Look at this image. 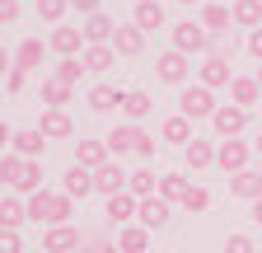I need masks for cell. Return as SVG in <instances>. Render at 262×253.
<instances>
[{"instance_id":"obj_1","label":"cell","mask_w":262,"mask_h":253,"mask_svg":"<svg viewBox=\"0 0 262 253\" xmlns=\"http://www.w3.org/2000/svg\"><path fill=\"white\" fill-rule=\"evenodd\" d=\"M215 89H206V85H183L178 89V113L183 117H192V122H211L215 117Z\"/></svg>"},{"instance_id":"obj_2","label":"cell","mask_w":262,"mask_h":253,"mask_svg":"<svg viewBox=\"0 0 262 253\" xmlns=\"http://www.w3.org/2000/svg\"><path fill=\"white\" fill-rule=\"evenodd\" d=\"M211 28L202 24V19H183V24H173V47L178 52H187V56H206L211 52Z\"/></svg>"},{"instance_id":"obj_3","label":"cell","mask_w":262,"mask_h":253,"mask_svg":"<svg viewBox=\"0 0 262 253\" xmlns=\"http://www.w3.org/2000/svg\"><path fill=\"white\" fill-rule=\"evenodd\" d=\"M253 145L248 141H239V136H229V141H215V164L225 169V174H244V169H253Z\"/></svg>"},{"instance_id":"obj_4","label":"cell","mask_w":262,"mask_h":253,"mask_svg":"<svg viewBox=\"0 0 262 253\" xmlns=\"http://www.w3.org/2000/svg\"><path fill=\"white\" fill-rule=\"evenodd\" d=\"M155 75H159L164 85H173V89L192 85V56H187V52H178V47H169V52L155 61Z\"/></svg>"},{"instance_id":"obj_5","label":"cell","mask_w":262,"mask_h":253,"mask_svg":"<svg viewBox=\"0 0 262 253\" xmlns=\"http://www.w3.org/2000/svg\"><path fill=\"white\" fill-rule=\"evenodd\" d=\"M244 126H248V108H239V103H220V108H215V117H211V132H215L220 141L239 136Z\"/></svg>"},{"instance_id":"obj_6","label":"cell","mask_w":262,"mask_h":253,"mask_svg":"<svg viewBox=\"0 0 262 253\" xmlns=\"http://www.w3.org/2000/svg\"><path fill=\"white\" fill-rule=\"evenodd\" d=\"M47 47L66 61V56H84L89 38H84V28H66V24H56V28H52V38H47Z\"/></svg>"},{"instance_id":"obj_7","label":"cell","mask_w":262,"mask_h":253,"mask_svg":"<svg viewBox=\"0 0 262 253\" xmlns=\"http://www.w3.org/2000/svg\"><path fill=\"white\" fill-rule=\"evenodd\" d=\"M196 85H206V89H229V85H234L229 61H225V56H202V66H196Z\"/></svg>"},{"instance_id":"obj_8","label":"cell","mask_w":262,"mask_h":253,"mask_svg":"<svg viewBox=\"0 0 262 253\" xmlns=\"http://www.w3.org/2000/svg\"><path fill=\"white\" fill-rule=\"evenodd\" d=\"M10 150L24 155V160H42V150H47L42 126H19V132H10Z\"/></svg>"},{"instance_id":"obj_9","label":"cell","mask_w":262,"mask_h":253,"mask_svg":"<svg viewBox=\"0 0 262 253\" xmlns=\"http://www.w3.org/2000/svg\"><path fill=\"white\" fill-rule=\"evenodd\" d=\"M80 244H84V235L75 225H47V235H42V253H75Z\"/></svg>"},{"instance_id":"obj_10","label":"cell","mask_w":262,"mask_h":253,"mask_svg":"<svg viewBox=\"0 0 262 253\" xmlns=\"http://www.w3.org/2000/svg\"><path fill=\"white\" fill-rule=\"evenodd\" d=\"M103 216L122 230V225H131V216H141V197H136V193H113L108 206H103Z\"/></svg>"},{"instance_id":"obj_11","label":"cell","mask_w":262,"mask_h":253,"mask_svg":"<svg viewBox=\"0 0 262 253\" xmlns=\"http://www.w3.org/2000/svg\"><path fill=\"white\" fill-rule=\"evenodd\" d=\"M42 136L47 141H66V136H75V122H71V113L66 108H42Z\"/></svg>"},{"instance_id":"obj_12","label":"cell","mask_w":262,"mask_h":253,"mask_svg":"<svg viewBox=\"0 0 262 253\" xmlns=\"http://www.w3.org/2000/svg\"><path fill=\"white\" fill-rule=\"evenodd\" d=\"M159 136L169 141V145H178V150H187V145L196 141V132H192V117H183V113H173V117H164V126H159Z\"/></svg>"},{"instance_id":"obj_13","label":"cell","mask_w":262,"mask_h":253,"mask_svg":"<svg viewBox=\"0 0 262 253\" xmlns=\"http://www.w3.org/2000/svg\"><path fill=\"white\" fill-rule=\"evenodd\" d=\"M126 178H131V174H122V164H117V160H108V164H98V169H94V187H98L103 197L126 193Z\"/></svg>"},{"instance_id":"obj_14","label":"cell","mask_w":262,"mask_h":253,"mask_svg":"<svg viewBox=\"0 0 262 253\" xmlns=\"http://www.w3.org/2000/svg\"><path fill=\"white\" fill-rule=\"evenodd\" d=\"M169 216H173V202H164V197H141V225L145 230H164L169 225Z\"/></svg>"},{"instance_id":"obj_15","label":"cell","mask_w":262,"mask_h":253,"mask_svg":"<svg viewBox=\"0 0 262 253\" xmlns=\"http://www.w3.org/2000/svg\"><path fill=\"white\" fill-rule=\"evenodd\" d=\"M103 141H108V150L117 155V160H122V155H136V145H141V126H136V122H126V126H113V132H108Z\"/></svg>"},{"instance_id":"obj_16","label":"cell","mask_w":262,"mask_h":253,"mask_svg":"<svg viewBox=\"0 0 262 253\" xmlns=\"http://www.w3.org/2000/svg\"><path fill=\"white\" fill-rule=\"evenodd\" d=\"M61 193H66V197H89V193H98V187H94V169L71 164V169H66V178H61Z\"/></svg>"},{"instance_id":"obj_17","label":"cell","mask_w":262,"mask_h":253,"mask_svg":"<svg viewBox=\"0 0 262 253\" xmlns=\"http://www.w3.org/2000/svg\"><path fill=\"white\" fill-rule=\"evenodd\" d=\"M113 47H117V56H141L145 52V28L141 24H117Z\"/></svg>"},{"instance_id":"obj_18","label":"cell","mask_w":262,"mask_h":253,"mask_svg":"<svg viewBox=\"0 0 262 253\" xmlns=\"http://www.w3.org/2000/svg\"><path fill=\"white\" fill-rule=\"evenodd\" d=\"M229 193H234V197H244V202H257V197H262V169L229 174Z\"/></svg>"},{"instance_id":"obj_19","label":"cell","mask_w":262,"mask_h":253,"mask_svg":"<svg viewBox=\"0 0 262 253\" xmlns=\"http://www.w3.org/2000/svg\"><path fill=\"white\" fill-rule=\"evenodd\" d=\"M108 160H113L108 141H75V164H84V169H98V164H108Z\"/></svg>"},{"instance_id":"obj_20","label":"cell","mask_w":262,"mask_h":253,"mask_svg":"<svg viewBox=\"0 0 262 253\" xmlns=\"http://www.w3.org/2000/svg\"><path fill=\"white\" fill-rule=\"evenodd\" d=\"M257 99H262V85H257V75H234V85H229V103L253 108Z\"/></svg>"},{"instance_id":"obj_21","label":"cell","mask_w":262,"mask_h":253,"mask_svg":"<svg viewBox=\"0 0 262 253\" xmlns=\"http://www.w3.org/2000/svg\"><path fill=\"white\" fill-rule=\"evenodd\" d=\"M131 24H141L145 33H150V28H164V0H136Z\"/></svg>"},{"instance_id":"obj_22","label":"cell","mask_w":262,"mask_h":253,"mask_svg":"<svg viewBox=\"0 0 262 253\" xmlns=\"http://www.w3.org/2000/svg\"><path fill=\"white\" fill-rule=\"evenodd\" d=\"M117 248L122 253H150V230L145 225H122L117 230Z\"/></svg>"},{"instance_id":"obj_23","label":"cell","mask_w":262,"mask_h":253,"mask_svg":"<svg viewBox=\"0 0 262 253\" xmlns=\"http://www.w3.org/2000/svg\"><path fill=\"white\" fill-rule=\"evenodd\" d=\"M80 28H84V38H89V43H113V38H117V24H113L103 10H98V14H89Z\"/></svg>"},{"instance_id":"obj_24","label":"cell","mask_w":262,"mask_h":253,"mask_svg":"<svg viewBox=\"0 0 262 253\" xmlns=\"http://www.w3.org/2000/svg\"><path fill=\"white\" fill-rule=\"evenodd\" d=\"M80 61H84L89 71H108V66H117V47L113 43H89Z\"/></svg>"},{"instance_id":"obj_25","label":"cell","mask_w":262,"mask_h":253,"mask_svg":"<svg viewBox=\"0 0 262 253\" xmlns=\"http://www.w3.org/2000/svg\"><path fill=\"white\" fill-rule=\"evenodd\" d=\"M28 220V197H5L0 202V230H19Z\"/></svg>"},{"instance_id":"obj_26","label":"cell","mask_w":262,"mask_h":253,"mask_svg":"<svg viewBox=\"0 0 262 253\" xmlns=\"http://www.w3.org/2000/svg\"><path fill=\"white\" fill-rule=\"evenodd\" d=\"M202 24L211 28V33H229L234 10H229V5H215V0H206V5H202Z\"/></svg>"},{"instance_id":"obj_27","label":"cell","mask_w":262,"mask_h":253,"mask_svg":"<svg viewBox=\"0 0 262 253\" xmlns=\"http://www.w3.org/2000/svg\"><path fill=\"white\" fill-rule=\"evenodd\" d=\"M229 10H234V24H239V28H248V33H253V28H262V0H234Z\"/></svg>"},{"instance_id":"obj_28","label":"cell","mask_w":262,"mask_h":253,"mask_svg":"<svg viewBox=\"0 0 262 253\" xmlns=\"http://www.w3.org/2000/svg\"><path fill=\"white\" fill-rule=\"evenodd\" d=\"M122 99H126V94H117L113 85H94L89 89V108L94 113H113V108H122Z\"/></svg>"},{"instance_id":"obj_29","label":"cell","mask_w":262,"mask_h":253,"mask_svg":"<svg viewBox=\"0 0 262 253\" xmlns=\"http://www.w3.org/2000/svg\"><path fill=\"white\" fill-rule=\"evenodd\" d=\"M183 160H187V169H206V164H215V141H202V136H196V141L183 150Z\"/></svg>"},{"instance_id":"obj_30","label":"cell","mask_w":262,"mask_h":253,"mask_svg":"<svg viewBox=\"0 0 262 253\" xmlns=\"http://www.w3.org/2000/svg\"><path fill=\"white\" fill-rule=\"evenodd\" d=\"M14 66H19V71H38V66H42V43H38V38H24V43L14 47Z\"/></svg>"},{"instance_id":"obj_31","label":"cell","mask_w":262,"mask_h":253,"mask_svg":"<svg viewBox=\"0 0 262 253\" xmlns=\"http://www.w3.org/2000/svg\"><path fill=\"white\" fill-rule=\"evenodd\" d=\"M150 108H155V99H150L145 89H131L126 99H122V113H126L131 122H141V117H150Z\"/></svg>"},{"instance_id":"obj_32","label":"cell","mask_w":262,"mask_h":253,"mask_svg":"<svg viewBox=\"0 0 262 253\" xmlns=\"http://www.w3.org/2000/svg\"><path fill=\"white\" fill-rule=\"evenodd\" d=\"M126 193H136V197H159V178H155V169H136L126 178Z\"/></svg>"},{"instance_id":"obj_33","label":"cell","mask_w":262,"mask_h":253,"mask_svg":"<svg viewBox=\"0 0 262 253\" xmlns=\"http://www.w3.org/2000/svg\"><path fill=\"white\" fill-rule=\"evenodd\" d=\"M71 89H75V85H66V80H56V75L42 80V103H47V108H66V103H71Z\"/></svg>"},{"instance_id":"obj_34","label":"cell","mask_w":262,"mask_h":253,"mask_svg":"<svg viewBox=\"0 0 262 253\" xmlns=\"http://www.w3.org/2000/svg\"><path fill=\"white\" fill-rule=\"evenodd\" d=\"M187 187H192L187 174H164V178H159V197H164V202H183Z\"/></svg>"},{"instance_id":"obj_35","label":"cell","mask_w":262,"mask_h":253,"mask_svg":"<svg viewBox=\"0 0 262 253\" xmlns=\"http://www.w3.org/2000/svg\"><path fill=\"white\" fill-rule=\"evenodd\" d=\"M28 220L52 225V193H33V197H28Z\"/></svg>"},{"instance_id":"obj_36","label":"cell","mask_w":262,"mask_h":253,"mask_svg":"<svg viewBox=\"0 0 262 253\" xmlns=\"http://www.w3.org/2000/svg\"><path fill=\"white\" fill-rule=\"evenodd\" d=\"M24 169H28V160H24V155H5V160H0V178H5L10 187H19V178H24Z\"/></svg>"},{"instance_id":"obj_37","label":"cell","mask_w":262,"mask_h":253,"mask_svg":"<svg viewBox=\"0 0 262 253\" xmlns=\"http://www.w3.org/2000/svg\"><path fill=\"white\" fill-rule=\"evenodd\" d=\"M89 66L80 56H66V61H56V80H66V85H80V75H84Z\"/></svg>"},{"instance_id":"obj_38","label":"cell","mask_w":262,"mask_h":253,"mask_svg":"<svg viewBox=\"0 0 262 253\" xmlns=\"http://www.w3.org/2000/svg\"><path fill=\"white\" fill-rule=\"evenodd\" d=\"M38 14H42L47 24H61L66 14H71V0H38Z\"/></svg>"},{"instance_id":"obj_39","label":"cell","mask_w":262,"mask_h":253,"mask_svg":"<svg viewBox=\"0 0 262 253\" xmlns=\"http://www.w3.org/2000/svg\"><path fill=\"white\" fill-rule=\"evenodd\" d=\"M71 202H75V197L52 193V225H71Z\"/></svg>"},{"instance_id":"obj_40","label":"cell","mask_w":262,"mask_h":253,"mask_svg":"<svg viewBox=\"0 0 262 253\" xmlns=\"http://www.w3.org/2000/svg\"><path fill=\"white\" fill-rule=\"evenodd\" d=\"M206 206H211V193L192 183V187H187V197H183V211H206Z\"/></svg>"},{"instance_id":"obj_41","label":"cell","mask_w":262,"mask_h":253,"mask_svg":"<svg viewBox=\"0 0 262 253\" xmlns=\"http://www.w3.org/2000/svg\"><path fill=\"white\" fill-rule=\"evenodd\" d=\"M84 253H122V248H117V239H108V235H89V239H84Z\"/></svg>"},{"instance_id":"obj_42","label":"cell","mask_w":262,"mask_h":253,"mask_svg":"<svg viewBox=\"0 0 262 253\" xmlns=\"http://www.w3.org/2000/svg\"><path fill=\"white\" fill-rule=\"evenodd\" d=\"M225 253H257V244H253L248 235H229V239H225Z\"/></svg>"},{"instance_id":"obj_43","label":"cell","mask_w":262,"mask_h":253,"mask_svg":"<svg viewBox=\"0 0 262 253\" xmlns=\"http://www.w3.org/2000/svg\"><path fill=\"white\" fill-rule=\"evenodd\" d=\"M0 253H24V239H19V230H0Z\"/></svg>"},{"instance_id":"obj_44","label":"cell","mask_w":262,"mask_h":253,"mask_svg":"<svg viewBox=\"0 0 262 253\" xmlns=\"http://www.w3.org/2000/svg\"><path fill=\"white\" fill-rule=\"evenodd\" d=\"M229 52H234V43H229L225 33H215V38H211V52H206V56H225V61H229Z\"/></svg>"},{"instance_id":"obj_45","label":"cell","mask_w":262,"mask_h":253,"mask_svg":"<svg viewBox=\"0 0 262 253\" xmlns=\"http://www.w3.org/2000/svg\"><path fill=\"white\" fill-rule=\"evenodd\" d=\"M155 150H159V141L141 132V145H136V155H141V160H155Z\"/></svg>"},{"instance_id":"obj_46","label":"cell","mask_w":262,"mask_h":253,"mask_svg":"<svg viewBox=\"0 0 262 253\" xmlns=\"http://www.w3.org/2000/svg\"><path fill=\"white\" fill-rule=\"evenodd\" d=\"M19 19V0H0V24H14Z\"/></svg>"},{"instance_id":"obj_47","label":"cell","mask_w":262,"mask_h":253,"mask_svg":"<svg viewBox=\"0 0 262 253\" xmlns=\"http://www.w3.org/2000/svg\"><path fill=\"white\" fill-rule=\"evenodd\" d=\"M5 85H10V94H19V89L28 85V71H19V66H10V80H5Z\"/></svg>"},{"instance_id":"obj_48","label":"cell","mask_w":262,"mask_h":253,"mask_svg":"<svg viewBox=\"0 0 262 253\" xmlns=\"http://www.w3.org/2000/svg\"><path fill=\"white\" fill-rule=\"evenodd\" d=\"M98 5H103V0H71V10H75V14H84V19H89V14H98Z\"/></svg>"},{"instance_id":"obj_49","label":"cell","mask_w":262,"mask_h":253,"mask_svg":"<svg viewBox=\"0 0 262 253\" xmlns=\"http://www.w3.org/2000/svg\"><path fill=\"white\" fill-rule=\"evenodd\" d=\"M244 47H248V52H253V56H257V61H262V28H253V33H248V38H244Z\"/></svg>"},{"instance_id":"obj_50","label":"cell","mask_w":262,"mask_h":253,"mask_svg":"<svg viewBox=\"0 0 262 253\" xmlns=\"http://www.w3.org/2000/svg\"><path fill=\"white\" fill-rule=\"evenodd\" d=\"M248 216H253V225H262V197H257V202H248Z\"/></svg>"},{"instance_id":"obj_51","label":"cell","mask_w":262,"mask_h":253,"mask_svg":"<svg viewBox=\"0 0 262 253\" xmlns=\"http://www.w3.org/2000/svg\"><path fill=\"white\" fill-rule=\"evenodd\" d=\"M253 150H257V155H262V132H257V141H253Z\"/></svg>"},{"instance_id":"obj_52","label":"cell","mask_w":262,"mask_h":253,"mask_svg":"<svg viewBox=\"0 0 262 253\" xmlns=\"http://www.w3.org/2000/svg\"><path fill=\"white\" fill-rule=\"evenodd\" d=\"M253 75H257V85H262V61H257V71H253Z\"/></svg>"},{"instance_id":"obj_53","label":"cell","mask_w":262,"mask_h":253,"mask_svg":"<svg viewBox=\"0 0 262 253\" xmlns=\"http://www.w3.org/2000/svg\"><path fill=\"white\" fill-rule=\"evenodd\" d=\"M183 5H206V0H183Z\"/></svg>"},{"instance_id":"obj_54","label":"cell","mask_w":262,"mask_h":253,"mask_svg":"<svg viewBox=\"0 0 262 253\" xmlns=\"http://www.w3.org/2000/svg\"><path fill=\"white\" fill-rule=\"evenodd\" d=\"M178 253H187V248H178Z\"/></svg>"}]
</instances>
